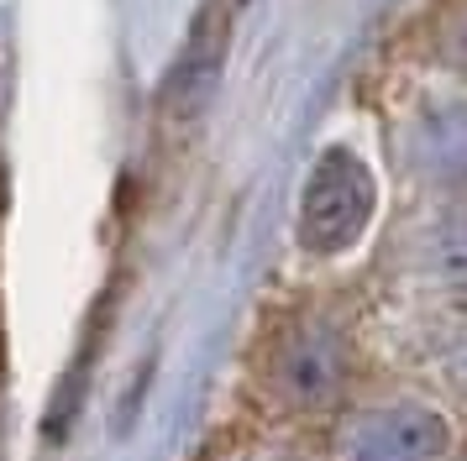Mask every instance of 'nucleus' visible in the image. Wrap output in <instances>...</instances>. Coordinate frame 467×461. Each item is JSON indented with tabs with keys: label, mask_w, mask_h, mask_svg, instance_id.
Returning <instances> with one entry per match:
<instances>
[{
	"label": "nucleus",
	"mask_w": 467,
	"mask_h": 461,
	"mask_svg": "<svg viewBox=\"0 0 467 461\" xmlns=\"http://www.w3.org/2000/svg\"><path fill=\"white\" fill-rule=\"evenodd\" d=\"M226 5H232V11H236V5H247V0H226Z\"/></svg>",
	"instance_id": "nucleus-4"
},
{
	"label": "nucleus",
	"mask_w": 467,
	"mask_h": 461,
	"mask_svg": "<svg viewBox=\"0 0 467 461\" xmlns=\"http://www.w3.org/2000/svg\"><path fill=\"white\" fill-rule=\"evenodd\" d=\"M373 215V173L352 147L320 152V163L305 179L299 200V236L316 251H341L352 247Z\"/></svg>",
	"instance_id": "nucleus-1"
},
{
	"label": "nucleus",
	"mask_w": 467,
	"mask_h": 461,
	"mask_svg": "<svg viewBox=\"0 0 467 461\" xmlns=\"http://www.w3.org/2000/svg\"><path fill=\"white\" fill-rule=\"evenodd\" d=\"M226 37H232V5L226 0H205L190 26V37H184V53H179L169 84H163V110L169 116H179V121L200 116V105L211 100L215 79H221Z\"/></svg>",
	"instance_id": "nucleus-2"
},
{
	"label": "nucleus",
	"mask_w": 467,
	"mask_h": 461,
	"mask_svg": "<svg viewBox=\"0 0 467 461\" xmlns=\"http://www.w3.org/2000/svg\"><path fill=\"white\" fill-rule=\"evenodd\" d=\"M446 430L431 409H389L373 425H362V435L352 440V461H441Z\"/></svg>",
	"instance_id": "nucleus-3"
}]
</instances>
